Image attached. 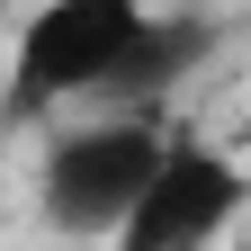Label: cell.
Returning a JSON list of instances; mask_svg holds the SVG:
<instances>
[{
	"mask_svg": "<svg viewBox=\"0 0 251 251\" xmlns=\"http://www.w3.org/2000/svg\"><path fill=\"white\" fill-rule=\"evenodd\" d=\"M171 135L152 117H108V126H72V135L45 144L36 162V206L54 233H117L126 215H135V198L152 188V171H162Z\"/></svg>",
	"mask_w": 251,
	"mask_h": 251,
	"instance_id": "obj_1",
	"label": "cell"
},
{
	"mask_svg": "<svg viewBox=\"0 0 251 251\" xmlns=\"http://www.w3.org/2000/svg\"><path fill=\"white\" fill-rule=\"evenodd\" d=\"M135 18H144V0H54V9H36L27 36H18V54H9L0 117L27 126V117H45L63 99H99V81L126 54Z\"/></svg>",
	"mask_w": 251,
	"mask_h": 251,
	"instance_id": "obj_2",
	"label": "cell"
},
{
	"mask_svg": "<svg viewBox=\"0 0 251 251\" xmlns=\"http://www.w3.org/2000/svg\"><path fill=\"white\" fill-rule=\"evenodd\" d=\"M242 171L215 144H171L152 188L135 198V215L117 225V251H215L225 225L242 215Z\"/></svg>",
	"mask_w": 251,
	"mask_h": 251,
	"instance_id": "obj_3",
	"label": "cell"
},
{
	"mask_svg": "<svg viewBox=\"0 0 251 251\" xmlns=\"http://www.w3.org/2000/svg\"><path fill=\"white\" fill-rule=\"evenodd\" d=\"M206 54H215V18L206 9H144L135 36H126V54L108 63L99 99H162V90H179V72H198Z\"/></svg>",
	"mask_w": 251,
	"mask_h": 251,
	"instance_id": "obj_4",
	"label": "cell"
}]
</instances>
